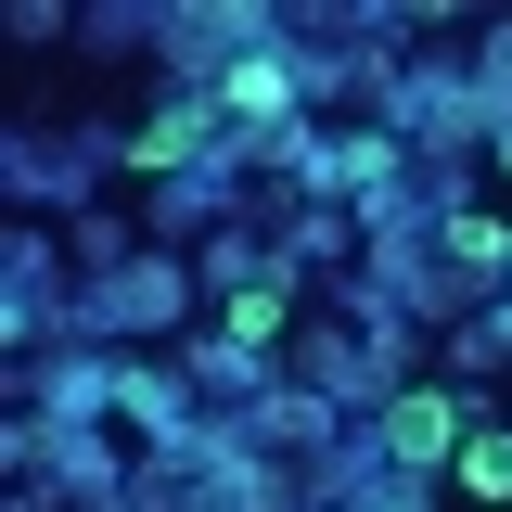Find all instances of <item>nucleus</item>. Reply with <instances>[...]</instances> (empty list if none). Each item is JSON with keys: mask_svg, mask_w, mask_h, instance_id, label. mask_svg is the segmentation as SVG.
Here are the masks:
<instances>
[{"mask_svg": "<svg viewBox=\"0 0 512 512\" xmlns=\"http://www.w3.org/2000/svg\"><path fill=\"white\" fill-rule=\"evenodd\" d=\"M384 436H397V461H448V448H461V410L423 384V397H397V410H384Z\"/></svg>", "mask_w": 512, "mask_h": 512, "instance_id": "1", "label": "nucleus"}, {"mask_svg": "<svg viewBox=\"0 0 512 512\" xmlns=\"http://www.w3.org/2000/svg\"><path fill=\"white\" fill-rule=\"evenodd\" d=\"M461 487H474V500H512V436H474V448H461Z\"/></svg>", "mask_w": 512, "mask_h": 512, "instance_id": "2", "label": "nucleus"}]
</instances>
